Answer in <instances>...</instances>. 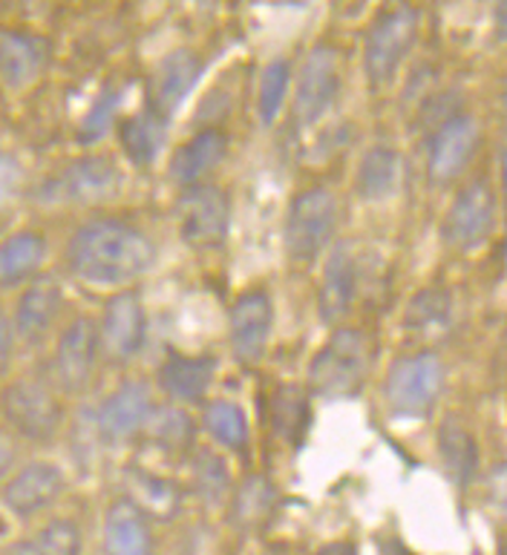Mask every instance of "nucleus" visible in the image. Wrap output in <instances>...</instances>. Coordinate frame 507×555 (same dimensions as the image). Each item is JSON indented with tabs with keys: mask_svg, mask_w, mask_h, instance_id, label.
<instances>
[{
	"mask_svg": "<svg viewBox=\"0 0 507 555\" xmlns=\"http://www.w3.org/2000/svg\"><path fill=\"white\" fill-rule=\"evenodd\" d=\"M493 224H496V196H493L491 182L473 179L449 202L441 233L453 248L470 250L491 236Z\"/></svg>",
	"mask_w": 507,
	"mask_h": 555,
	"instance_id": "nucleus-10",
	"label": "nucleus"
},
{
	"mask_svg": "<svg viewBox=\"0 0 507 555\" xmlns=\"http://www.w3.org/2000/svg\"><path fill=\"white\" fill-rule=\"evenodd\" d=\"M50 64V41L35 33L3 29L0 33V81L9 90L33 87Z\"/></svg>",
	"mask_w": 507,
	"mask_h": 555,
	"instance_id": "nucleus-19",
	"label": "nucleus"
},
{
	"mask_svg": "<svg viewBox=\"0 0 507 555\" xmlns=\"http://www.w3.org/2000/svg\"><path fill=\"white\" fill-rule=\"evenodd\" d=\"M418 35V12L409 3H395L375 17L364 41V73L372 87H386L413 50Z\"/></svg>",
	"mask_w": 507,
	"mask_h": 555,
	"instance_id": "nucleus-5",
	"label": "nucleus"
},
{
	"mask_svg": "<svg viewBox=\"0 0 507 555\" xmlns=\"http://www.w3.org/2000/svg\"><path fill=\"white\" fill-rule=\"evenodd\" d=\"M444 389V363L433 351L398 357L383 377V400L395 417H427Z\"/></svg>",
	"mask_w": 507,
	"mask_h": 555,
	"instance_id": "nucleus-3",
	"label": "nucleus"
},
{
	"mask_svg": "<svg viewBox=\"0 0 507 555\" xmlns=\"http://www.w3.org/2000/svg\"><path fill=\"white\" fill-rule=\"evenodd\" d=\"M453 323H456V302L447 288L418 291L404 311V328L421 340H439L453 332Z\"/></svg>",
	"mask_w": 507,
	"mask_h": 555,
	"instance_id": "nucleus-26",
	"label": "nucleus"
},
{
	"mask_svg": "<svg viewBox=\"0 0 507 555\" xmlns=\"http://www.w3.org/2000/svg\"><path fill=\"white\" fill-rule=\"evenodd\" d=\"M372 365V340L360 328L341 325L308 363V391L317 398H355Z\"/></svg>",
	"mask_w": 507,
	"mask_h": 555,
	"instance_id": "nucleus-2",
	"label": "nucleus"
},
{
	"mask_svg": "<svg viewBox=\"0 0 507 555\" xmlns=\"http://www.w3.org/2000/svg\"><path fill=\"white\" fill-rule=\"evenodd\" d=\"M271 325H275V306L266 291L251 288L240 294L228 314V343L233 357L245 365L263 360Z\"/></svg>",
	"mask_w": 507,
	"mask_h": 555,
	"instance_id": "nucleus-16",
	"label": "nucleus"
},
{
	"mask_svg": "<svg viewBox=\"0 0 507 555\" xmlns=\"http://www.w3.org/2000/svg\"><path fill=\"white\" fill-rule=\"evenodd\" d=\"M127 501L144 515V518H162L170 521L174 515L182 509V489L174 481H167L162 475L142 469V466H130L125 473Z\"/></svg>",
	"mask_w": 507,
	"mask_h": 555,
	"instance_id": "nucleus-24",
	"label": "nucleus"
},
{
	"mask_svg": "<svg viewBox=\"0 0 507 555\" xmlns=\"http://www.w3.org/2000/svg\"><path fill=\"white\" fill-rule=\"evenodd\" d=\"M225 156H228V135L211 127L176 150L170 158V176L179 188H191V184L205 182L223 165Z\"/></svg>",
	"mask_w": 507,
	"mask_h": 555,
	"instance_id": "nucleus-23",
	"label": "nucleus"
},
{
	"mask_svg": "<svg viewBox=\"0 0 507 555\" xmlns=\"http://www.w3.org/2000/svg\"><path fill=\"white\" fill-rule=\"evenodd\" d=\"M96 328H99V346L113 360H118V363L134 360L144 348V337H148V314H144L142 294L139 291L113 294Z\"/></svg>",
	"mask_w": 507,
	"mask_h": 555,
	"instance_id": "nucleus-13",
	"label": "nucleus"
},
{
	"mask_svg": "<svg viewBox=\"0 0 507 555\" xmlns=\"http://www.w3.org/2000/svg\"><path fill=\"white\" fill-rule=\"evenodd\" d=\"M12 354H15V328L9 323V317L0 311V377L9 372Z\"/></svg>",
	"mask_w": 507,
	"mask_h": 555,
	"instance_id": "nucleus-38",
	"label": "nucleus"
},
{
	"mask_svg": "<svg viewBox=\"0 0 507 555\" xmlns=\"http://www.w3.org/2000/svg\"><path fill=\"white\" fill-rule=\"evenodd\" d=\"M21 184H24V170H21V165L12 156H7V153H0V202L17 196Z\"/></svg>",
	"mask_w": 507,
	"mask_h": 555,
	"instance_id": "nucleus-37",
	"label": "nucleus"
},
{
	"mask_svg": "<svg viewBox=\"0 0 507 555\" xmlns=\"http://www.w3.org/2000/svg\"><path fill=\"white\" fill-rule=\"evenodd\" d=\"M338 210V199L329 188H308L294 196L286 219V248L294 262H312L332 245Z\"/></svg>",
	"mask_w": 507,
	"mask_h": 555,
	"instance_id": "nucleus-6",
	"label": "nucleus"
},
{
	"mask_svg": "<svg viewBox=\"0 0 507 555\" xmlns=\"http://www.w3.org/2000/svg\"><path fill=\"white\" fill-rule=\"evenodd\" d=\"M122 107V87L116 83H107L104 90L96 95V101L87 109V116L81 118V127H78V141L81 144H96L104 135L113 130L116 125V113Z\"/></svg>",
	"mask_w": 507,
	"mask_h": 555,
	"instance_id": "nucleus-35",
	"label": "nucleus"
},
{
	"mask_svg": "<svg viewBox=\"0 0 507 555\" xmlns=\"http://www.w3.org/2000/svg\"><path fill=\"white\" fill-rule=\"evenodd\" d=\"M144 431L167 452H182L193 438V421L185 406H176V403L162 409L153 406L148 423H144Z\"/></svg>",
	"mask_w": 507,
	"mask_h": 555,
	"instance_id": "nucleus-33",
	"label": "nucleus"
},
{
	"mask_svg": "<svg viewBox=\"0 0 507 555\" xmlns=\"http://www.w3.org/2000/svg\"><path fill=\"white\" fill-rule=\"evenodd\" d=\"M125 176L107 156H84L61 167L41 188V199L50 205H101L122 193Z\"/></svg>",
	"mask_w": 507,
	"mask_h": 555,
	"instance_id": "nucleus-7",
	"label": "nucleus"
},
{
	"mask_svg": "<svg viewBox=\"0 0 507 555\" xmlns=\"http://www.w3.org/2000/svg\"><path fill=\"white\" fill-rule=\"evenodd\" d=\"M150 412H153V391L144 380H125L101 400L96 412V431L110 447L134 440L144 431Z\"/></svg>",
	"mask_w": 507,
	"mask_h": 555,
	"instance_id": "nucleus-15",
	"label": "nucleus"
},
{
	"mask_svg": "<svg viewBox=\"0 0 507 555\" xmlns=\"http://www.w3.org/2000/svg\"><path fill=\"white\" fill-rule=\"evenodd\" d=\"M0 415L7 417L15 435L26 440L55 438V431L64 423V406L55 386L47 377L26 374L17 380L7 383V389L0 391Z\"/></svg>",
	"mask_w": 507,
	"mask_h": 555,
	"instance_id": "nucleus-4",
	"label": "nucleus"
},
{
	"mask_svg": "<svg viewBox=\"0 0 507 555\" xmlns=\"http://www.w3.org/2000/svg\"><path fill=\"white\" fill-rule=\"evenodd\" d=\"M479 125L467 113H453L444 118L430 133V150H427V176L433 184L456 182L465 173V167L473 162L479 150Z\"/></svg>",
	"mask_w": 507,
	"mask_h": 555,
	"instance_id": "nucleus-11",
	"label": "nucleus"
},
{
	"mask_svg": "<svg viewBox=\"0 0 507 555\" xmlns=\"http://www.w3.org/2000/svg\"><path fill=\"white\" fill-rule=\"evenodd\" d=\"M271 498H275V492H271V483L266 478H249V481L237 489V495H233V515H237V521L257 524L268 513Z\"/></svg>",
	"mask_w": 507,
	"mask_h": 555,
	"instance_id": "nucleus-36",
	"label": "nucleus"
},
{
	"mask_svg": "<svg viewBox=\"0 0 507 555\" xmlns=\"http://www.w3.org/2000/svg\"><path fill=\"white\" fill-rule=\"evenodd\" d=\"M341 95V59L329 43H317L303 61L294 90V118L297 125H317Z\"/></svg>",
	"mask_w": 507,
	"mask_h": 555,
	"instance_id": "nucleus-9",
	"label": "nucleus"
},
{
	"mask_svg": "<svg viewBox=\"0 0 507 555\" xmlns=\"http://www.w3.org/2000/svg\"><path fill=\"white\" fill-rule=\"evenodd\" d=\"M156 262V245L125 219L84 222L67 242V268L81 282L113 288L148 274Z\"/></svg>",
	"mask_w": 507,
	"mask_h": 555,
	"instance_id": "nucleus-1",
	"label": "nucleus"
},
{
	"mask_svg": "<svg viewBox=\"0 0 507 555\" xmlns=\"http://www.w3.org/2000/svg\"><path fill=\"white\" fill-rule=\"evenodd\" d=\"M64 311V291L55 280H29L15 308V334L24 343H41Z\"/></svg>",
	"mask_w": 507,
	"mask_h": 555,
	"instance_id": "nucleus-20",
	"label": "nucleus"
},
{
	"mask_svg": "<svg viewBox=\"0 0 507 555\" xmlns=\"http://www.w3.org/2000/svg\"><path fill=\"white\" fill-rule=\"evenodd\" d=\"M99 328L90 317H75L64 325L52 351V377L55 386L69 395H78L90 386L96 360H99Z\"/></svg>",
	"mask_w": 507,
	"mask_h": 555,
	"instance_id": "nucleus-12",
	"label": "nucleus"
},
{
	"mask_svg": "<svg viewBox=\"0 0 507 555\" xmlns=\"http://www.w3.org/2000/svg\"><path fill=\"white\" fill-rule=\"evenodd\" d=\"M355 291H358V268L355 257L346 245H334L320 271L317 282V311L320 320L329 325H338L346 320V314L355 306Z\"/></svg>",
	"mask_w": 507,
	"mask_h": 555,
	"instance_id": "nucleus-17",
	"label": "nucleus"
},
{
	"mask_svg": "<svg viewBox=\"0 0 507 555\" xmlns=\"http://www.w3.org/2000/svg\"><path fill=\"white\" fill-rule=\"evenodd\" d=\"M404 182V158L395 147L378 144V147L366 150L358 165V188L360 199L366 202H386L401 191Z\"/></svg>",
	"mask_w": 507,
	"mask_h": 555,
	"instance_id": "nucleus-25",
	"label": "nucleus"
},
{
	"mask_svg": "<svg viewBox=\"0 0 507 555\" xmlns=\"http://www.w3.org/2000/svg\"><path fill=\"white\" fill-rule=\"evenodd\" d=\"M202 426L219 447L233 449V452H242L249 447V417H245L242 406H237L231 400L208 403L202 412Z\"/></svg>",
	"mask_w": 507,
	"mask_h": 555,
	"instance_id": "nucleus-31",
	"label": "nucleus"
},
{
	"mask_svg": "<svg viewBox=\"0 0 507 555\" xmlns=\"http://www.w3.org/2000/svg\"><path fill=\"white\" fill-rule=\"evenodd\" d=\"M81 527L69 518H52L29 539L12 541L3 555H81Z\"/></svg>",
	"mask_w": 507,
	"mask_h": 555,
	"instance_id": "nucleus-29",
	"label": "nucleus"
},
{
	"mask_svg": "<svg viewBox=\"0 0 507 555\" xmlns=\"http://www.w3.org/2000/svg\"><path fill=\"white\" fill-rule=\"evenodd\" d=\"M101 547L104 555H153V532L148 518L127 498L110 504L104 515Z\"/></svg>",
	"mask_w": 507,
	"mask_h": 555,
	"instance_id": "nucleus-22",
	"label": "nucleus"
},
{
	"mask_svg": "<svg viewBox=\"0 0 507 555\" xmlns=\"http://www.w3.org/2000/svg\"><path fill=\"white\" fill-rule=\"evenodd\" d=\"M214 369H217L214 357L170 354L159 369V386L176 406H193L208 395Z\"/></svg>",
	"mask_w": 507,
	"mask_h": 555,
	"instance_id": "nucleus-21",
	"label": "nucleus"
},
{
	"mask_svg": "<svg viewBox=\"0 0 507 555\" xmlns=\"http://www.w3.org/2000/svg\"><path fill=\"white\" fill-rule=\"evenodd\" d=\"M47 259V240L35 231H17L0 242V288L35 280Z\"/></svg>",
	"mask_w": 507,
	"mask_h": 555,
	"instance_id": "nucleus-27",
	"label": "nucleus"
},
{
	"mask_svg": "<svg viewBox=\"0 0 507 555\" xmlns=\"http://www.w3.org/2000/svg\"><path fill=\"white\" fill-rule=\"evenodd\" d=\"M191 478L193 492L205 501V504H223L225 498L233 495L231 475L225 466L223 457L211 449H200L191 461Z\"/></svg>",
	"mask_w": 507,
	"mask_h": 555,
	"instance_id": "nucleus-32",
	"label": "nucleus"
},
{
	"mask_svg": "<svg viewBox=\"0 0 507 555\" xmlns=\"http://www.w3.org/2000/svg\"><path fill=\"white\" fill-rule=\"evenodd\" d=\"M439 455L449 478H453L458 487H465V483L470 481V475L476 473V464H479V449H476L473 435H470L456 417H447V421L441 423Z\"/></svg>",
	"mask_w": 507,
	"mask_h": 555,
	"instance_id": "nucleus-30",
	"label": "nucleus"
},
{
	"mask_svg": "<svg viewBox=\"0 0 507 555\" xmlns=\"http://www.w3.org/2000/svg\"><path fill=\"white\" fill-rule=\"evenodd\" d=\"M176 219L185 245L197 250L219 248L231 231V199L217 184H191L182 188L176 202Z\"/></svg>",
	"mask_w": 507,
	"mask_h": 555,
	"instance_id": "nucleus-8",
	"label": "nucleus"
},
{
	"mask_svg": "<svg viewBox=\"0 0 507 555\" xmlns=\"http://www.w3.org/2000/svg\"><path fill=\"white\" fill-rule=\"evenodd\" d=\"M64 489H67V478H64V469L59 464L29 461V464L9 475L0 498H3V506L15 518H35L47 506L55 504Z\"/></svg>",
	"mask_w": 507,
	"mask_h": 555,
	"instance_id": "nucleus-14",
	"label": "nucleus"
},
{
	"mask_svg": "<svg viewBox=\"0 0 507 555\" xmlns=\"http://www.w3.org/2000/svg\"><path fill=\"white\" fill-rule=\"evenodd\" d=\"M167 139V116H162L159 109L148 104L139 109L136 116L125 118L118 127V141L125 156L139 167H150L162 153V144Z\"/></svg>",
	"mask_w": 507,
	"mask_h": 555,
	"instance_id": "nucleus-28",
	"label": "nucleus"
},
{
	"mask_svg": "<svg viewBox=\"0 0 507 555\" xmlns=\"http://www.w3.org/2000/svg\"><path fill=\"white\" fill-rule=\"evenodd\" d=\"M291 87V64L289 59H275L268 61L263 75H259V90H257V116L266 127H271L283 109L286 99H289Z\"/></svg>",
	"mask_w": 507,
	"mask_h": 555,
	"instance_id": "nucleus-34",
	"label": "nucleus"
},
{
	"mask_svg": "<svg viewBox=\"0 0 507 555\" xmlns=\"http://www.w3.org/2000/svg\"><path fill=\"white\" fill-rule=\"evenodd\" d=\"M12 461H15V447L9 443V438H3V435H0V478L9 473Z\"/></svg>",
	"mask_w": 507,
	"mask_h": 555,
	"instance_id": "nucleus-39",
	"label": "nucleus"
},
{
	"mask_svg": "<svg viewBox=\"0 0 507 555\" xmlns=\"http://www.w3.org/2000/svg\"><path fill=\"white\" fill-rule=\"evenodd\" d=\"M202 69H205V64L193 50H176L167 59L159 61L156 73L150 75V107L159 109L167 118L174 116L176 109L182 107V101L193 92Z\"/></svg>",
	"mask_w": 507,
	"mask_h": 555,
	"instance_id": "nucleus-18",
	"label": "nucleus"
}]
</instances>
